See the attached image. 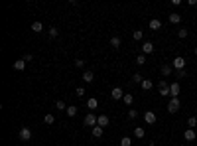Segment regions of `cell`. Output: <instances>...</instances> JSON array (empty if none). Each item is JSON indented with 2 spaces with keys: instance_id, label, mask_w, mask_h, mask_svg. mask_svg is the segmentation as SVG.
<instances>
[{
  "instance_id": "10",
  "label": "cell",
  "mask_w": 197,
  "mask_h": 146,
  "mask_svg": "<svg viewBox=\"0 0 197 146\" xmlns=\"http://www.w3.org/2000/svg\"><path fill=\"white\" fill-rule=\"evenodd\" d=\"M97 107H99V101L95 99V97H91V99H87V109L91 111V113H93L95 109H97Z\"/></svg>"
},
{
  "instance_id": "22",
  "label": "cell",
  "mask_w": 197,
  "mask_h": 146,
  "mask_svg": "<svg viewBox=\"0 0 197 146\" xmlns=\"http://www.w3.org/2000/svg\"><path fill=\"white\" fill-rule=\"evenodd\" d=\"M44 122H45V124H53V122H55V117H53L51 113H47V115L44 117Z\"/></svg>"
},
{
  "instance_id": "15",
  "label": "cell",
  "mask_w": 197,
  "mask_h": 146,
  "mask_svg": "<svg viewBox=\"0 0 197 146\" xmlns=\"http://www.w3.org/2000/svg\"><path fill=\"white\" fill-rule=\"evenodd\" d=\"M83 81H85V83H93V81H95L93 71H85V73H83Z\"/></svg>"
},
{
  "instance_id": "12",
  "label": "cell",
  "mask_w": 197,
  "mask_h": 146,
  "mask_svg": "<svg viewBox=\"0 0 197 146\" xmlns=\"http://www.w3.org/2000/svg\"><path fill=\"white\" fill-rule=\"evenodd\" d=\"M160 71H162L164 77H168V75L173 73V65H162V69H160Z\"/></svg>"
},
{
  "instance_id": "24",
  "label": "cell",
  "mask_w": 197,
  "mask_h": 146,
  "mask_svg": "<svg viewBox=\"0 0 197 146\" xmlns=\"http://www.w3.org/2000/svg\"><path fill=\"white\" fill-rule=\"evenodd\" d=\"M122 101H124V105H132V103H134V97H132V95H124V97H122Z\"/></svg>"
},
{
  "instance_id": "38",
  "label": "cell",
  "mask_w": 197,
  "mask_h": 146,
  "mask_svg": "<svg viewBox=\"0 0 197 146\" xmlns=\"http://www.w3.org/2000/svg\"><path fill=\"white\" fill-rule=\"evenodd\" d=\"M83 65H85L83 59H75V67H83Z\"/></svg>"
},
{
  "instance_id": "9",
  "label": "cell",
  "mask_w": 197,
  "mask_h": 146,
  "mask_svg": "<svg viewBox=\"0 0 197 146\" xmlns=\"http://www.w3.org/2000/svg\"><path fill=\"white\" fill-rule=\"evenodd\" d=\"M142 53H144V55L154 53V44H152V42H144V46H142Z\"/></svg>"
},
{
  "instance_id": "36",
  "label": "cell",
  "mask_w": 197,
  "mask_h": 146,
  "mask_svg": "<svg viewBox=\"0 0 197 146\" xmlns=\"http://www.w3.org/2000/svg\"><path fill=\"white\" fill-rule=\"evenodd\" d=\"M136 117H138V111L130 109V111H128V118H136Z\"/></svg>"
},
{
  "instance_id": "19",
  "label": "cell",
  "mask_w": 197,
  "mask_h": 146,
  "mask_svg": "<svg viewBox=\"0 0 197 146\" xmlns=\"http://www.w3.org/2000/svg\"><path fill=\"white\" fill-rule=\"evenodd\" d=\"M110 47H114V50H118V47H120V38L118 36L110 38Z\"/></svg>"
},
{
  "instance_id": "29",
  "label": "cell",
  "mask_w": 197,
  "mask_h": 146,
  "mask_svg": "<svg viewBox=\"0 0 197 146\" xmlns=\"http://www.w3.org/2000/svg\"><path fill=\"white\" fill-rule=\"evenodd\" d=\"M173 73H175V77H178V79H183L185 75H187V71H185V69H179V71H173Z\"/></svg>"
},
{
  "instance_id": "30",
  "label": "cell",
  "mask_w": 197,
  "mask_h": 146,
  "mask_svg": "<svg viewBox=\"0 0 197 146\" xmlns=\"http://www.w3.org/2000/svg\"><path fill=\"white\" fill-rule=\"evenodd\" d=\"M47 34H49V38H57V36H59V32H57V28H49V30H47Z\"/></svg>"
},
{
  "instance_id": "27",
  "label": "cell",
  "mask_w": 197,
  "mask_h": 146,
  "mask_svg": "<svg viewBox=\"0 0 197 146\" xmlns=\"http://www.w3.org/2000/svg\"><path fill=\"white\" fill-rule=\"evenodd\" d=\"M136 63H138V65H144V63H146V55H144V53H140V55L136 57Z\"/></svg>"
},
{
  "instance_id": "35",
  "label": "cell",
  "mask_w": 197,
  "mask_h": 146,
  "mask_svg": "<svg viewBox=\"0 0 197 146\" xmlns=\"http://www.w3.org/2000/svg\"><path fill=\"white\" fill-rule=\"evenodd\" d=\"M75 95H77V97H85V89H83V87H77V89H75Z\"/></svg>"
},
{
  "instance_id": "40",
  "label": "cell",
  "mask_w": 197,
  "mask_h": 146,
  "mask_svg": "<svg viewBox=\"0 0 197 146\" xmlns=\"http://www.w3.org/2000/svg\"><path fill=\"white\" fill-rule=\"evenodd\" d=\"M195 55H197V47H195Z\"/></svg>"
},
{
  "instance_id": "34",
  "label": "cell",
  "mask_w": 197,
  "mask_h": 146,
  "mask_svg": "<svg viewBox=\"0 0 197 146\" xmlns=\"http://www.w3.org/2000/svg\"><path fill=\"white\" fill-rule=\"evenodd\" d=\"M132 81H134V83H142V81H144V77H142L140 73H136L134 77H132Z\"/></svg>"
},
{
  "instance_id": "14",
  "label": "cell",
  "mask_w": 197,
  "mask_h": 146,
  "mask_svg": "<svg viewBox=\"0 0 197 146\" xmlns=\"http://www.w3.org/2000/svg\"><path fill=\"white\" fill-rule=\"evenodd\" d=\"M14 69H16V71H24V69H26V61H24V59L14 61Z\"/></svg>"
},
{
  "instance_id": "2",
  "label": "cell",
  "mask_w": 197,
  "mask_h": 146,
  "mask_svg": "<svg viewBox=\"0 0 197 146\" xmlns=\"http://www.w3.org/2000/svg\"><path fill=\"white\" fill-rule=\"evenodd\" d=\"M179 107H182L179 99H178V97H172V99H169V103H168V111H169V113H178Z\"/></svg>"
},
{
  "instance_id": "21",
  "label": "cell",
  "mask_w": 197,
  "mask_h": 146,
  "mask_svg": "<svg viewBox=\"0 0 197 146\" xmlns=\"http://www.w3.org/2000/svg\"><path fill=\"white\" fill-rule=\"evenodd\" d=\"M140 85H142V89H144V91H150V89L154 87V83H152L150 79H144V81H142Z\"/></svg>"
},
{
  "instance_id": "5",
  "label": "cell",
  "mask_w": 197,
  "mask_h": 146,
  "mask_svg": "<svg viewBox=\"0 0 197 146\" xmlns=\"http://www.w3.org/2000/svg\"><path fill=\"white\" fill-rule=\"evenodd\" d=\"M18 136H20V140H30L32 138V131L28 126H22L20 128V132H18Z\"/></svg>"
},
{
  "instance_id": "7",
  "label": "cell",
  "mask_w": 197,
  "mask_h": 146,
  "mask_svg": "<svg viewBox=\"0 0 197 146\" xmlns=\"http://www.w3.org/2000/svg\"><path fill=\"white\" fill-rule=\"evenodd\" d=\"M156 113H154V111H146L144 113V121L148 122V124H154V122H156Z\"/></svg>"
},
{
  "instance_id": "39",
  "label": "cell",
  "mask_w": 197,
  "mask_h": 146,
  "mask_svg": "<svg viewBox=\"0 0 197 146\" xmlns=\"http://www.w3.org/2000/svg\"><path fill=\"white\" fill-rule=\"evenodd\" d=\"M148 146H156V144H154V142H150V144H148Z\"/></svg>"
},
{
  "instance_id": "3",
  "label": "cell",
  "mask_w": 197,
  "mask_h": 146,
  "mask_svg": "<svg viewBox=\"0 0 197 146\" xmlns=\"http://www.w3.org/2000/svg\"><path fill=\"white\" fill-rule=\"evenodd\" d=\"M85 126H97V122H99V117L95 115V113H89L87 117H85Z\"/></svg>"
},
{
  "instance_id": "23",
  "label": "cell",
  "mask_w": 197,
  "mask_h": 146,
  "mask_svg": "<svg viewBox=\"0 0 197 146\" xmlns=\"http://www.w3.org/2000/svg\"><path fill=\"white\" fill-rule=\"evenodd\" d=\"M41 30H44V24H41V22H34V24H32V32H41Z\"/></svg>"
},
{
  "instance_id": "1",
  "label": "cell",
  "mask_w": 197,
  "mask_h": 146,
  "mask_svg": "<svg viewBox=\"0 0 197 146\" xmlns=\"http://www.w3.org/2000/svg\"><path fill=\"white\" fill-rule=\"evenodd\" d=\"M158 91H160V95H162V97H169V85H168V81H166V79H160V83H158Z\"/></svg>"
},
{
  "instance_id": "32",
  "label": "cell",
  "mask_w": 197,
  "mask_h": 146,
  "mask_svg": "<svg viewBox=\"0 0 197 146\" xmlns=\"http://www.w3.org/2000/svg\"><path fill=\"white\" fill-rule=\"evenodd\" d=\"M187 126H189V128H193V126H197V118H195V117H191L189 121H187Z\"/></svg>"
},
{
  "instance_id": "11",
  "label": "cell",
  "mask_w": 197,
  "mask_h": 146,
  "mask_svg": "<svg viewBox=\"0 0 197 146\" xmlns=\"http://www.w3.org/2000/svg\"><path fill=\"white\" fill-rule=\"evenodd\" d=\"M97 126H109V117L106 115H99V122H97Z\"/></svg>"
},
{
  "instance_id": "8",
  "label": "cell",
  "mask_w": 197,
  "mask_h": 146,
  "mask_svg": "<svg viewBox=\"0 0 197 146\" xmlns=\"http://www.w3.org/2000/svg\"><path fill=\"white\" fill-rule=\"evenodd\" d=\"M110 97H113L114 101H120L122 97H124V93H122V89H120V87H114L113 91H110Z\"/></svg>"
},
{
  "instance_id": "41",
  "label": "cell",
  "mask_w": 197,
  "mask_h": 146,
  "mask_svg": "<svg viewBox=\"0 0 197 146\" xmlns=\"http://www.w3.org/2000/svg\"><path fill=\"white\" fill-rule=\"evenodd\" d=\"M195 8H197V6H195Z\"/></svg>"
},
{
  "instance_id": "25",
  "label": "cell",
  "mask_w": 197,
  "mask_h": 146,
  "mask_svg": "<svg viewBox=\"0 0 197 146\" xmlns=\"http://www.w3.org/2000/svg\"><path fill=\"white\" fill-rule=\"evenodd\" d=\"M132 38H134L136 42H140L142 38H144V34H142V30H136V32H132Z\"/></svg>"
},
{
  "instance_id": "13",
  "label": "cell",
  "mask_w": 197,
  "mask_h": 146,
  "mask_svg": "<svg viewBox=\"0 0 197 146\" xmlns=\"http://www.w3.org/2000/svg\"><path fill=\"white\" fill-rule=\"evenodd\" d=\"M183 138L189 140V142H191V140H195V131H193V128H187V131L183 132Z\"/></svg>"
},
{
  "instance_id": "4",
  "label": "cell",
  "mask_w": 197,
  "mask_h": 146,
  "mask_svg": "<svg viewBox=\"0 0 197 146\" xmlns=\"http://www.w3.org/2000/svg\"><path fill=\"white\" fill-rule=\"evenodd\" d=\"M179 69H185V59L182 55H178L173 59V71H179Z\"/></svg>"
},
{
  "instance_id": "16",
  "label": "cell",
  "mask_w": 197,
  "mask_h": 146,
  "mask_svg": "<svg viewBox=\"0 0 197 146\" xmlns=\"http://www.w3.org/2000/svg\"><path fill=\"white\" fill-rule=\"evenodd\" d=\"M179 22H182V16H179L178 12L169 14V24H179Z\"/></svg>"
},
{
  "instance_id": "20",
  "label": "cell",
  "mask_w": 197,
  "mask_h": 146,
  "mask_svg": "<svg viewBox=\"0 0 197 146\" xmlns=\"http://www.w3.org/2000/svg\"><path fill=\"white\" fill-rule=\"evenodd\" d=\"M103 131H105L103 126H93V136L95 138H101V136H103Z\"/></svg>"
},
{
  "instance_id": "28",
  "label": "cell",
  "mask_w": 197,
  "mask_h": 146,
  "mask_svg": "<svg viewBox=\"0 0 197 146\" xmlns=\"http://www.w3.org/2000/svg\"><path fill=\"white\" fill-rule=\"evenodd\" d=\"M55 107H57V109H59V111H67V105H65V103H63L61 99L55 103Z\"/></svg>"
},
{
  "instance_id": "26",
  "label": "cell",
  "mask_w": 197,
  "mask_h": 146,
  "mask_svg": "<svg viewBox=\"0 0 197 146\" xmlns=\"http://www.w3.org/2000/svg\"><path fill=\"white\" fill-rule=\"evenodd\" d=\"M67 117H75L77 115V107H67Z\"/></svg>"
},
{
  "instance_id": "18",
  "label": "cell",
  "mask_w": 197,
  "mask_h": 146,
  "mask_svg": "<svg viewBox=\"0 0 197 146\" xmlns=\"http://www.w3.org/2000/svg\"><path fill=\"white\" fill-rule=\"evenodd\" d=\"M134 136H136V138H144V136H146V131H144L142 126H136V128H134Z\"/></svg>"
},
{
  "instance_id": "37",
  "label": "cell",
  "mask_w": 197,
  "mask_h": 146,
  "mask_svg": "<svg viewBox=\"0 0 197 146\" xmlns=\"http://www.w3.org/2000/svg\"><path fill=\"white\" fill-rule=\"evenodd\" d=\"M22 59H24L26 63H28V61H32V59H34V55H32V53H26V55H24Z\"/></svg>"
},
{
  "instance_id": "33",
  "label": "cell",
  "mask_w": 197,
  "mask_h": 146,
  "mask_svg": "<svg viewBox=\"0 0 197 146\" xmlns=\"http://www.w3.org/2000/svg\"><path fill=\"white\" fill-rule=\"evenodd\" d=\"M130 144H132V140H130L128 136H124V138L120 140V146H130Z\"/></svg>"
},
{
  "instance_id": "6",
  "label": "cell",
  "mask_w": 197,
  "mask_h": 146,
  "mask_svg": "<svg viewBox=\"0 0 197 146\" xmlns=\"http://www.w3.org/2000/svg\"><path fill=\"white\" fill-rule=\"evenodd\" d=\"M179 83L178 81H173V83H169V99H172V97H178L179 95Z\"/></svg>"
},
{
  "instance_id": "17",
  "label": "cell",
  "mask_w": 197,
  "mask_h": 146,
  "mask_svg": "<svg viewBox=\"0 0 197 146\" xmlns=\"http://www.w3.org/2000/svg\"><path fill=\"white\" fill-rule=\"evenodd\" d=\"M162 28V22H160L158 18H154V20H150V30L154 32V30H160Z\"/></svg>"
},
{
  "instance_id": "31",
  "label": "cell",
  "mask_w": 197,
  "mask_h": 146,
  "mask_svg": "<svg viewBox=\"0 0 197 146\" xmlns=\"http://www.w3.org/2000/svg\"><path fill=\"white\" fill-rule=\"evenodd\" d=\"M187 34H189V32L185 30V28H182V30H178V38H182V40H183V38H187Z\"/></svg>"
}]
</instances>
